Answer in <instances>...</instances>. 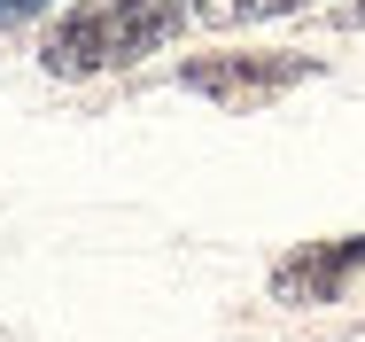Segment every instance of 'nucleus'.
Listing matches in <instances>:
<instances>
[{
	"mask_svg": "<svg viewBox=\"0 0 365 342\" xmlns=\"http://www.w3.org/2000/svg\"><path fill=\"white\" fill-rule=\"evenodd\" d=\"M303 78H319V55H195V63H179V86L218 109H264Z\"/></svg>",
	"mask_w": 365,
	"mask_h": 342,
	"instance_id": "nucleus-2",
	"label": "nucleus"
},
{
	"mask_svg": "<svg viewBox=\"0 0 365 342\" xmlns=\"http://www.w3.org/2000/svg\"><path fill=\"white\" fill-rule=\"evenodd\" d=\"M47 8H55V0H0V31H8V24H31V16H47Z\"/></svg>",
	"mask_w": 365,
	"mask_h": 342,
	"instance_id": "nucleus-5",
	"label": "nucleus"
},
{
	"mask_svg": "<svg viewBox=\"0 0 365 342\" xmlns=\"http://www.w3.org/2000/svg\"><path fill=\"white\" fill-rule=\"evenodd\" d=\"M187 16H202V0H78L71 16L47 31L39 63L55 70V78L125 70V63H140V55H155V47H171Z\"/></svg>",
	"mask_w": 365,
	"mask_h": 342,
	"instance_id": "nucleus-1",
	"label": "nucleus"
},
{
	"mask_svg": "<svg viewBox=\"0 0 365 342\" xmlns=\"http://www.w3.org/2000/svg\"><path fill=\"white\" fill-rule=\"evenodd\" d=\"M334 24L342 31H365V0H334Z\"/></svg>",
	"mask_w": 365,
	"mask_h": 342,
	"instance_id": "nucleus-6",
	"label": "nucleus"
},
{
	"mask_svg": "<svg viewBox=\"0 0 365 342\" xmlns=\"http://www.w3.org/2000/svg\"><path fill=\"white\" fill-rule=\"evenodd\" d=\"M303 0H202V16L210 24H264V16H288Z\"/></svg>",
	"mask_w": 365,
	"mask_h": 342,
	"instance_id": "nucleus-4",
	"label": "nucleus"
},
{
	"mask_svg": "<svg viewBox=\"0 0 365 342\" xmlns=\"http://www.w3.org/2000/svg\"><path fill=\"white\" fill-rule=\"evenodd\" d=\"M358 273H365V233H342V241H303L295 257L272 265V303H295V311H311V303H342Z\"/></svg>",
	"mask_w": 365,
	"mask_h": 342,
	"instance_id": "nucleus-3",
	"label": "nucleus"
}]
</instances>
